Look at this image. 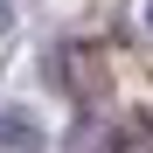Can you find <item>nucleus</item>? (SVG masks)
<instances>
[{"label": "nucleus", "instance_id": "obj_1", "mask_svg": "<svg viewBox=\"0 0 153 153\" xmlns=\"http://www.w3.org/2000/svg\"><path fill=\"white\" fill-rule=\"evenodd\" d=\"M42 118L21 111V105H0V153H42Z\"/></svg>", "mask_w": 153, "mask_h": 153}, {"label": "nucleus", "instance_id": "obj_2", "mask_svg": "<svg viewBox=\"0 0 153 153\" xmlns=\"http://www.w3.org/2000/svg\"><path fill=\"white\" fill-rule=\"evenodd\" d=\"M146 28H153V0H146Z\"/></svg>", "mask_w": 153, "mask_h": 153}]
</instances>
